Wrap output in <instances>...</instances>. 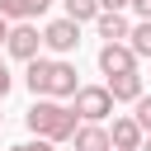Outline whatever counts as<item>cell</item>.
Returning <instances> with one entry per match:
<instances>
[{"label": "cell", "mask_w": 151, "mask_h": 151, "mask_svg": "<svg viewBox=\"0 0 151 151\" xmlns=\"http://www.w3.org/2000/svg\"><path fill=\"white\" fill-rule=\"evenodd\" d=\"M24 80H28L33 99H66V94L80 90L76 66H71V61H47V57H33L28 71H24Z\"/></svg>", "instance_id": "6da1fadb"}, {"label": "cell", "mask_w": 151, "mask_h": 151, "mask_svg": "<svg viewBox=\"0 0 151 151\" xmlns=\"http://www.w3.org/2000/svg\"><path fill=\"white\" fill-rule=\"evenodd\" d=\"M24 123H28V132L42 137V142H66V137L76 132V113H71L66 104H57V99H38V104L24 113Z\"/></svg>", "instance_id": "7a4b0ae2"}, {"label": "cell", "mask_w": 151, "mask_h": 151, "mask_svg": "<svg viewBox=\"0 0 151 151\" xmlns=\"http://www.w3.org/2000/svg\"><path fill=\"white\" fill-rule=\"evenodd\" d=\"M71 99H76V109H71V113H76V118H85V123H104V118L113 113V99H109V90H104V85H80Z\"/></svg>", "instance_id": "3957f363"}, {"label": "cell", "mask_w": 151, "mask_h": 151, "mask_svg": "<svg viewBox=\"0 0 151 151\" xmlns=\"http://www.w3.org/2000/svg\"><path fill=\"white\" fill-rule=\"evenodd\" d=\"M42 47H52L57 57L76 52V47H80V24H71V19H52V24L42 28Z\"/></svg>", "instance_id": "277c9868"}, {"label": "cell", "mask_w": 151, "mask_h": 151, "mask_svg": "<svg viewBox=\"0 0 151 151\" xmlns=\"http://www.w3.org/2000/svg\"><path fill=\"white\" fill-rule=\"evenodd\" d=\"M5 47H9V57H19V61H33V57H38V47H42V33H38L33 24H9V33H5Z\"/></svg>", "instance_id": "5b68a950"}, {"label": "cell", "mask_w": 151, "mask_h": 151, "mask_svg": "<svg viewBox=\"0 0 151 151\" xmlns=\"http://www.w3.org/2000/svg\"><path fill=\"white\" fill-rule=\"evenodd\" d=\"M99 71L113 80V76H132L137 71V57H132V47L127 42H104L99 47Z\"/></svg>", "instance_id": "8992f818"}, {"label": "cell", "mask_w": 151, "mask_h": 151, "mask_svg": "<svg viewBox=\"0 0 151 151\" xmlns=\"http://www.w3.org/2000/svg\"><path fill=\"white\" fill-rule=\"evenodd\" d=\"M104 132H109V151H137L142 146V127L132 118H113V127H104Z\"/></svg>", "instance_id": "52a82bcc"}, {"label": "cell", "mask_w": 151, "mask_h": 151, "mask_svg": "<svg viewBox=\"0 0 151 151\" xmlns=\"http://www.w3.org/2000/svg\"><path fill=\"white\" fill-rule=\"evenodd\" d=\"M104 90H109L113 104H137V99H142V76H137V71H132V76H113Z\"/></svg>", "instance_id": "ba28073f"}, {"label": "cell", "mask_w": 151, "mask_h": 151, "mask_svg": "<svg viewBox=\"0 0 151 151\" xmlns=\"http://www.w3.org/2000/svg\"><path fill=\"white\" fill-rule=\"evenodd\" d=\"M52 0H0V19L9 24V19H19V24H28L33 14H42Z\"/></svg>", "instance_id": "9c48e42d"}, {"label": "cell", "mask_w": 151, "mask_h": 151, "mask_svg": "<svg viewBox=\"0 0 151 151\" xmlns=\"http://www.w3.org/2000/svg\"><path fill=\"white\" fill-rule=\"evenodd\" d=\"M71 137H76V151H109V132L99 123H80Z\"/></svg>", "instance_id": "30bf717a"}, {"label": "cell", "mask_w": 151, "mask_h": 151, "mask_svg": "<svg viewBox=\"0 0 151 151\" xmlns=\"http://www.w3.org/2000/svg\"><path fill=\"white\" fill-rule=\"evenodd\" d=\"M94 28H99L104 42H123V38H127V19H123V14H109V9L94 14Z\"/></svg>", "instance_id": "8fae6325"}, {"label": "cell", "mask_w": 151, "mask_h": 151, "mask_svg": "<svg viewBox=\"0 0 151 151\" xmlns=\"http://www.w3.org/2000/svg\"><path fill=\"white\" fill-rule=\"evenodd\" d=\"M61 5H66V19L71 24H90L99 14V0H61Z\"/></svg>", "instance_id": "7c38bea8"}, {"label": "cell", "mask_w": 151, "mask_h": 151, "mask_svg": "<svg viewBox=\"0 0 151 151\" xmlns=\"http://www.w3.org/2000/svg\"><path fill=\"white\" fill-rule=\"evenodd\" d=\"M127 47H132V57H151V24L127 28Z\"/></svg>", "instance_id": "4fadbf2b"}, {"label": "cell", "mask_w": 151, "mask_h": 151, "mask_svg": "<svg viewBox=\"0 0 151 151\" xmlns=\"http://www.w3.org/2000/svg\"><path fill=\"white\" fill-rule=\"evenodd\" d=\"M132 123L142 127V137L151 132V94H142V99H137V118H132Z\"/></svg>", "instance_id": "5bb4252c"}, {"label": "cell", "mask_w": 151, "mask_h": 151, "mask_svg": "<svg viewBox=\"0 0 151 151\" xmlns=\"http://www.w3.org/2000/svg\"><path fill=\"white\" fill-rule=\"evenodd\" d=\"M9 151H52V142L38 137V142H19V146H9Z\"/></svg>", "instance_id": "9a60e30c"}, {"label": "cell", "mask_w": 151, "mask_h": 151, "mask_svg": "<svg viewBox=\"0 0 151 151\" xmlns=\"http://www.w3.org/2000/svg\"><path fill=\"white\" fill-rule=\"evenodd\" d=\"M127 5H132V0H99V9H109V14H123Z\"/></svg>", "instance_id": "2e32d148"}, {"label": "cell", "mask_w": 151, "mask_h": 151, "mask_svg": "<svg viewBox=\"0 0 151 151\" xmlns=\"http://www.w3.org/2000/svg\"><path fill=\"white\" fill-rule=\"evenodd\" d=\"M9 85H14V76H9V66H5V61H0V99H5V94H9Z\"/></svg>", "instance_id": "e0dca14e"}, {"label": "cell", "mask_w": 151, "mask_h": 151, "mask_svg": "<svg viewBox=\"0 0 151 151\" xmlns=\"http://www.w3.org/2000/svg\"><path fill=\"white\" fill-rule=\"evenodd\" d=\"M132 9L142 14V24H151V0H132Z\"/></svg>", "instance_id": "ac0fdd59"}, {"label": "cell", "mask_w": 151, "mask_h": 151, "mask_svg": "<svg viewBox=\"0 0 151 151\" xmlns=\"http://www.w3.org/2000/svg\"><path fill=\"white\" fill-rule=\"evenodd\" d=\"M137 151H151V132H146V137H142V146H137Z\"/></svg>", "instance_id": "d6986e66"}, {"label": "cell", "mask_w": 151, "mask_h": 151, "mask_svg": "<svg viewBox=\"0 0 151 151\" xmlns=\"http://www.w3.org/2000/svg\"><path fill=\"white\" fill-rule=\"evenodd\" d=\"M5 33H9V24H5V19H0V42H5Z\"/></svg>", "instance_id": "ffe728a7"}]
</instances>
